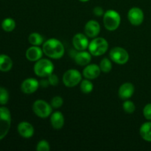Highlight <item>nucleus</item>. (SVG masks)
I'll list each match as a JSON object with an SVG mask.
<instances>
[{
	"mask_svg": "<svg viewBox=\"0 0 151 151\" xmlns=\"http://www.w3.org/2000/svg\"><path fill=\"white\" fill-rule=\"evenodd\" d=\"M100 68L101 72L104 73H109L112 69V63L110 59L108 58H104L101 60L100 63Z\"/></svg>",
	"mask_w": 151,
	"mask_h": 151,
	"instance_id": "obj_24",
	"label": "nucleus"
},
{
	"mask_svg": "<svg viewBox=\"0 0 151 151\" xmlns=\"http://www.w3.org/2000/svg\"><path fill=\"white\" fill-rule=\"evenodd\" d=\"M11 125V114L6 107H0V140L6 137Z\"/></svg>",
	"mask_w": 151,
	"mask_h": 151,
	"instance_id": "obj_5",
	"label": "nucleus"
},
{
	"mask_svg": "<svg viewBox=\"0 0 151 151\" xmlns=\"http://www.w3.org/2000/svg\"><path fill=\"white\" fill-rule=\"evenodd\" d=\"M28 41L31 45L40 46L44 42V38L38 32H32L28 37Z\"/></svg>",
	"mask_w": 151,
	"mask_h": 151,
	"instance_id": "obj_21",
	"label": "nucleus"
},
{
	"mask_svg": "<svg viewBox=\"0 0 151 151\" xmlns=\"http://www.w3.org/2000/svg\"><path fill=\"white\" fill-rule=\"evenodd\" d=\"M36 150L38 151H50V145L46 140H41L37 144Z\"/></svg>",
	"mask_w": 151,
	"mask_h": 151,
	"instance_id": "obj_28",
	"label": "nucleus"
},
{
	"mask_svg": "<svg viewBox=\"0 0 151 151\" xmlns=\"http://www.w3.org/2000/svg\"><path fill=\"white\" fill-rule=\"evenodd\" d=\"M39 86H41L42 88H47L50 86V83H49L48 79H42L41 81L39 82Z\"/></svg>",
	"mask_w": 151,
	"mask_h": 151,
	"instance_id": "obj_32",
	"label": "nucleus"
},
{
	"mask_svg": "<svg viewBox=\"0 0 151 151\" xmlns=\"http://www.w3.org/2000/svg\"><path fill=\"white\" fill-rule=\"evenodd\" d=\"M143 115L147 120H151V103H147L143 109Z\"/></svg>",
	"mask_w": 151,
	"mask_h": 151,
	"instance_id": "obj_29",
	"label": "nucleus"
},
{
	"mask_svg": "<svg viewBox=\"0 0 151 151\" xmlns=\"http://www.w3.org/2000/svg\"><path fill=\"white\" fill-rule=\"evenodd\" d=\"M13 67V61L7 55H0V71L8 72Z\"/></svg>",
	"mask_w": 151,
	"mask_h": 151,
	"instance_id": "obj_20",
	"label": "nucleus"
},
{
	"mask_svg": "<svg viewBox=\"0 0 151 151\" xmlns=\"http://www.w3.org/2000/svg\"><path fill=\"white\" fill-rule=\"evenodd\" d=\"M63 100L60 96H55V97H53L51 100V104L52 107L53 109H59L60 107H61L63 106Z\"/></svg>",
	"mask_w": 151,
	"mask_h": 151,
	"instance_id": "obj_27",
	"label": "nucleus"
},
{
	"mask_svg": "<svg viewBox=\"0 0 151 151\" xmlns=\"http://www.w3.org/2000/svg\"><path fill=\"white\" fill-rule=\"evenodd\" d=\"M139 134L145 141L151 142V122H145L141 125Z\"/></svg>",
	"mask_w": 151,
	"mask_h": 151,
	"instance_id": "obj_19",
	"label": "nucleus"
},
{
	"mask_svg": "<svg viewBox=\"0 0 151 151\" xmlns=\"http://www.w3.org/2000/svg\"><path fill=\"white\" fill-rule=\"evenodd\" d=\"M80 1H82V2H86V1H88L89 0H79Z\"/></svg>",
	"mask_w": 151,
	"mask_h": 151,
	"instance_id": "obj_33",
	"label": "nucleus"
},
{
	"mask_svg": "<svg viewBox=\"0 0 151 151\" xmlns=\"http://www.w3.org/2000/svg\"><path fill=\"white\" fill-rule=\"evenodd\" d=\"M43 52L42 48L39 46H33L29 47L26 51V58L28 60L32 62H36L41 58H42Z\"/></svg>",
	"mask_w": 151,
	"mask_h": 151,
	"instance_id": "obj_15",
	"label": "nucleus"
},
{
	"mask_svg": "<svg viewBox=\"0 0 151 151\" xmlns=\"http://www.w3.org/2000/svg\"><path fill=\"white\" fill-rule=\"evenodd\" d=\"M75 63L79 66H86L91 60V54L86 51H79L74 56Z\"/></svg>",
	"mask_w": 151,
	"mask_h": 151,
	"instance_id": "obj_18",
	"label": "nucleus"
},
{
	"mask_svg": "<svg viewBox=\"0 0 151 151\" xmlns=\"http://www.w3.org/2000/svg\"><path fill=\"white\" fill-rule=\"evenodd\" d=\"M42 50L44 54L52 59H60L65 53L63 44L56 38H50L43 44Z\"/></svg>",
	"mask_w": 151,
	"mask_h": 151,
	"instance_id": "obj_1",
	"label": "nucleus"
},
{
	"mask_svg": "<svg viewBox=\"0 0 151 151\" xmlns=\"http://www.w3.org/2000/svg\"><path fill=\"white\" fill-rule=\"evenodd\" d=\"M9 100V93L6 88L0 87V105H5Z\"/></svg>",
	"mask_w": 151,
	"mask_h": 151,
	"instance_id": "obj_26",
	"label": "nucleus"
},
{
	"mask_svg": "<svg viewBox=\"0 0 151 151\" xmlns=\"http://www.w3.org/2000/svg\"><path fill=\"white\" fill-rule=\"evenodd\" d=\"M93 13H94V14L96 16L100 17V16H103L105 12L104 10H103V7H100V6H97V7H95L94 8V10H93Z\"/></svg>",
	"mask_w": 151,
	"mask_h": 151,
	"instance_id": "obj_31",
	"label": "nucleus"
},
{
	"mask_svg": "<svg viewBox=\"0 0 151 151\" xmlns=\"http://www.w3.org/2000/svg\"><path fill=\"white\" fill-rule=\"evenodd\" d=\"M103 21L106 29L109 31H114L117 29L120 25V15L114 10H108L103 15Z\"/></svg>",
	"mask_w": 151,
	"mask_h": 151,
	"instance_id": "obj_2",
	"label": "nucleus"
},
{
	"mask_svg": "<svg viewBox=\"0 0 151 151\" xmlns=\"http://www.w3.org/2000/svg\"><path fill=\"white\" fill-rule=\"evenodd\" d=\"M39 82L36 79L32 78H27L22 82L21 85V89L22 92L27 94H33L38 90L39 87Z\"/></svg>",
	"mask_w": 151,
	"mask_h": 151,
	"instance_id": "obj_11",
	"label": "nucleus"
},
{
	"mask_svg": "<svg viewBox=\"0 0 151 151\" xmlns=\"http://www.w3.org/2000/svg\"><path fill=\"white\" fill-rule=\"evenodd\" d=\"M17 130L19 135L26 139L31 138L34 135V131H35L32 124L26 121L21 122L18 125Z\"/></svg>",
	"mask_w": 151,
	"mask_h": 151,
	"instance_id": "obj_16",
	"label": "nucleus"
},
{
	"mask_svg": "<svg viewBox=\"0 0 151 151\" xmlns=\"http://www.w3.org/2000/svg\"><path fill=\"white\" fill-rule=\"evenodd\" d=\"M1 27L6 32H11L16 27V22L11 18H7L3 20Z\"/></svg>",
	"mask_w": 151,
	"mask_h": 151,
	"instance_id": "obj_23",
	"label": "nucleus"
},
{
	"mask_svg": "<svg viewBox=\"0 0 151 151\" xmlns=\"http://www.w3.org/2000/svg\"><path fill=\"white\" fill-rule=\"evenodd\" d=\"M63 84L68 88H73L82 81V75L77 69H69L63 75Z\"/></svg>",
	"mask_w": 151,
	"mask_h": 151,
	"instance_id": "obj_7",
	"label": "nucleus"
},
{
	"mask_svg": "<svg viewBox=\"0 0 151 151\" xmlns=\"http://www.w3.org/2000/svg\"><path fill=\"white\" fill-rule=\"evenodd\" d=\"M80 88L83 94H89L92 91L94 85L89 80L85 79L81 81V82L80 83Z\"/></svg>",
	"mask_w": 151,
	"mask_h": 151,
	"instance_id": "obj_22",
	"label": "nucleus"
},
{
	"mask_svg": "<svg viewBox=\"0 0 151 151\" xmlns=\"http://www.w3.org/2000/svg\"><path fill=\"white\" fill-rule=\"evenodd\" d=\"M86 35L89 38H95L100 32V25L97 21L90 20L86 22L84 27Z\"/></svg>",
	"mask_w": 151,
	"mask_h": 151,
	"instance_id": "obj_12",
	"label": "nucleus"
},
{
	"mask_svg": "<svg viewBox=\"0 0 151 151\" xmlns=\"http://www.w3.org/2000/svg\"><path fill=\"white\" fill-rule=\"evenodd\" d=\"M72 44L78 51H84L89 45V41L86 35L82 33H77L72 38Z\"/></svg>",
	"mask_w": 151,
	"mask_h": 151,
	"instance_id": "obj_10",
	"label": "nucleus"
},
{
	"mask_svg": "<svg viewBox=\"0 0 151 151\" xmlns=\"http://www.w3.org/2000/svg\"><path fill=\"white\" fill-rule=\"evenodd\" d=\"M32 111L40 118H47L52 113V107L51 104L43 100H37L32 105Z\"/></svg>",
	"mask_w": 151,
	"mask_h": 151,
	"instance_id": "obj_6",
	"label": "nucleus"
},
{
	"mask_svg": "<svg viewBox=\"0 0 151 151\" xmlns=\"http://www.w3.org/2000/svg\"><path fill=\"white\" fill-rule=\"evenodd\" d=\"M101 73V69L100 66L97 64H88L86 65L83 71V75L84 78L88 80H94L98 78Z\"/></svg>",
	"mask_w": 151,
	"mask_h": 151,
	"instance_id": "obj_13",
	"label": "nucleus"
},
{
	"mask_svg": "<svg viewBox=\"0 0 151 151\" xmlns=\"http://www.w3.org/2000/svg\"><path fill=\"white\" fill-rule=\"evenodd\" d=\"M88 49L91 55L101 56L109 50V43L106 39L102 37L94 38V39L89 43Z\"/></svg>",
	"mask_w": 151,
	"mask_h": 151,
	"instance_id": "obj_4",
	"label": "nucleus"
},
{
	"mask_svg": "<svg viewBox=\"0 0 151 151\" xmlns=\"http://www.w3.org/2000/svg\"><path fill=\"white\" fill-rule=\"evenodd\" d=\"M128 19L132 25L139 26L144 21V13L139 7H134L128 11Z\"/></svg>",
	"mask_w": 151,
	"mask_h": 151,
	"instance_id": "obj_9",
	"label": "nucleus"
},
{
	"mask_svg": "<svg viewBox=\"0 0 151 151\" xmlns=\"http://www.w3.org/2000/svg\"><path fill=\"white\" fill-rule=\"evenodd\" d=\"M47 79H48L49 83H50V85L52 86H56L59 83L58 77L53 73H52L51 75H49V76L47 77Z\"/></svg>",
	"mask_w": 151,
	"mask_h": 151,
	"instance_id": "obj_30",
	"label": "nucleus"
},
{
	"mask_svg": "<svg viewBox=\"0 0 151 151\" xmlns=\"http://www.w3.org/2000/svg\"><path fill=\"white\" fill-rule=\"evenodd\" d=\"M110 59L114 63L119 65H124L129 60V54L122 47H116L111 50L109 52Z\"/></svg>",
	"mask_w": 151,
	"mask_h": 151,
	"instance_id": "obj_8",
	"label": "nucleus"
},
{
	"mask_svg": "<svg viewBox=\"0 0 151 151\" xmlns=\"http://www.w3.org/2000/svg\"><path fill=\"white\" fill-rule=\"evenodd\" d=\"M34 72L40 78H46L53 73L54 64L47 58H41L35 62L33 67Z\"/></svg>",
	"mask_w": 151,
	"mask_h": 151,
	"instance_id": "obj_3",
	"label": "nucleus"
},
{
	"mask_svg": "<svg viewBox=\"0 0 151 151\" xmlns=\"http://www.w3.org/2000/svg\"><path fill=\"white\" fill-rule=\"evenodd\" d=\"M64 116L61 112L55 111L50 115V123L54 129H61L64 125Z\"/></svg>",
	"mask_w": 151,
	"mask_h": 151,
	"instance_id": "obj_17",
	"label": "nucleus"
},
{
	"mask_svg": "<svg viewBox=\"0 0 151 151\" xmlns=\"http://www.w3.org/2000/svg\"><path fill=\"white\" fill-rule=\"evenodd\" d=\"M122 108H123L124 111L128 114L134 113L136 110V106L134 102L131 101L129 100H125L123 105H122Z\"/></svg>",
	"mask_w": 151,
	"mask_h": 151,
	"instance_id": "obj_25",
	"label": "nucleus"
},
{
	"mask_svg": "<svg viewBox=\"0 0 151 151\" xmlns=\"http://www.w3.org/2000/svg\"><path fill=\"white\" fill-rule=\"evenodd\" d=\"M135 88L131 83H125L120 86L118 91L119 98L123 100H129L134 94Z\"/></svg>",
	"mask_w": 151,
	"mask_h": 151,
	"instance_id": "obj_14",
	"label": "nucleus"
}]
</instances>
